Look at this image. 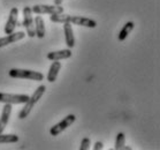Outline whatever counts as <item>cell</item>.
<instances>
[{"mask_svg": "<svg viewBox=\"0 0 160 150\" xmlns=\"http://www.w3.org/2000/svg\"><path fill=\"white\" fill-rule=\"evenodd\" d=\"M63 0H54V5H61Z\"/></svg>", "mask_w": 160, "mask_h": 150, "instance_id": "21", "label": "cell"}, {"mask_svg": "<svg viewBox=\"0 0 160 150\" xmlns=\"http://www.w3.org/2000/svg\"><path fill=\"white\" fill-rule=\"evenodd\" d=\"M134 27H135V23L132 22V21H128V22L122 27V29L120 30V33H119V35H118V39L120 40V42H123V40L128 37V35L132 31Z\"/></svg>", "mask_w": 160, "mask_h": 150, "instance_id": "15", "label": "cell"}, {"mask_svg": "<svg viewBox=\"0 0 160 150\" xmlns=\"http://www.w3.org/2000/svg\"><path fill=\"white\" fill-rule=\"evenodd\" d=\"M75 120H76L75 114H68V116H66L60 122L55 124L53 127H51V129H50V134H51L52 136L59 135L60 133H62L63 131H65L66 128H68L70 125H73L74 122H75Z\"/></svg>", "mask_w": 160, "mask_h": 150, "instance_id": "5", "label": "cell"}, {"mask_svg": "<svg viewBox=\"0 0 160 150\" xmlns=\"http://www.w3.org/2000/svg\"><path fill=\"white\" fill-rule=\"evenodd\" d=\"M124 143H126V135H124V133H122V132L118 133L117 140H115V150L123 149Z\"/></svg>", "mask_w": 160, "mask_h": 150, "instance_id": "18", "label": "cell"}, {"mask_svg": "<svg viewBox=\"0 0 160 150\" xmlns=\"http://www.w3.org/2000/svg\"><path fill=\"white\" fill-rule=\"evenodd\" d=\"M33 24H35V33H36L37 38H44L46 35V29H45V22L44 18L39 15H37L36 18H33Z\"/></svg>", "mask_w": 160, "mask_h": 150, "instance_id": "13", "label": "cell"}, {"mask_svg": "<svg viewBox=\"0 0 160 150\" xmlns=\"http://www.w3.org/2000/svg\"><path fill=\"white\" fill-rule=\"evenodd\" d=\"M102 148H104V144H102V142H100V141H97V142L95 143V146H93V149L95 150H102Z\"/></svg>", "mask_w": 160, "mask_h": 150, "instance_id": "20", "label": "cell"}, {"mask_svg": "<svg viewBox=\"0 0 160 150\" xmlns=\"http://www.w3.org/2000/svg\"><path fill=\"white\" fill-rule=\"evenodd\" d=\"M29 99L28 95L23 94H5L0 92V103H8V104H24Z\"/></svg>", "mask_w": 160, "mask_h": 150, "instance_id": "6", "label": "cell"}, {"mask_svg": "<svg viewBox=\"0 0 160 150\" xmlns=\"http://www.w3.org/2000/svg\"><path fill=\"white\" fill-rule=\"evenodd\" d=\"M63 33H65L66 45L68 46V49L74 48L75 46V36H74V30L73 27H72V23H63Z\"/></svg>", "mask_w": 160, "mask_h": 150, "instance_id": "12", "label": "cell"}, {"mask_svg": "<svg viewBox=\"0 0 160 150\" xmlns=\"http://www.w3.org/2000/svg\"><path fill=\"white\" fill-rule=\"evenodd\" d=\"M61 70V62H59V60H54V61L52 62V65L50 66V70H48V82H54L57 79H58V74Z\"/></svg>", "mask_w": 160, "mask_h": 150, "instance_id": "14", "label": "cell"}, {"mask_svg": "<svg viewBox=\"0 0 160 150\" xmlns=\"http://www.w3.org/2000/svg\"><path fill=\"white\" fill-rule=\"evenodd\" d=\"M45 91H46V87H45L44 84H40L39 87L33 91L32 95L29 96V99L24 103L23 109H22V110L20 111V113H18V118H20V119H24V118H27L29 116V113L33 109V106L36 105V103H38V101L43 97Z\"/></svg>", "mask_w": 160, "mask_h": 150, "instance_id": "1", "label": "cell"}, {"mask_svg": "<svg viewBox=\"0 0 160 150\" xmlns=\"http://www.w3.org/2000/svg\"><path fill=\"white\" fill-rule=\"evenodd\" d=\"M32 13L36 15H42V14H60L63 13L65 8L62 7L61 5H35L31 7Z\"/></svg>", "mask_w": 160, "mask_h": 150, "instance_id": "3", "label": "cell"}, {"mask_svg": "<svg viewBox=\"0 0 160 150\" xmlns=\"http://www.w3.org/2000/svg\"><path fill=\"white\" fill-rule=\"evenodd\" d=\"M12 104H8L6 103L2 107V112H1V116H0V133H4L5 128L7 127L8 121H9V118H11L12 114Z\"/></svg>", "mask_w": 160, "mask_h": 150, "instance_id": "10", "label": "cell"}, {"mask_svg": "<svg viewBox=\"0 0 160 150\" xmlns=\"http://www.w3.org/2000/svg\"><path fill=\"white\" fill-rule=\"evenodd\" d=\"M18 9L16 7H13L11 9V12H9L7 22H6L4 28V31L6 35L14 33L15 28L18 27Z\"/></svg>", "mask_w": 160, "mask_h": 150, "instance_id": "7", "label": "cell"}, {"mask_svg": "<svg viewBox=\"0 0 160 150\" xmlns=\"http://www.w3.org/2000/svg\"><path fill=\"white\" fill-rule=\"evenodd\" d=\"M9 76L14 79H24V80L31 81H43L44 74L40 72H35V70H20V68H12L8 72Z\"/></svg>", "mask_w": 160, "mask_h": 150, "instance_id": "2", "label": "cell"}, {"mask_svg": "<svg viewBox=\"0 0 160 150\" xmlns=\"http://www.w3.org/2000/svg\"><path fill=\"white\" fill-rule=\"evenodd\" d=\"M69 16L70 15H67V14H63V13H60V14H52L50 16V20H51V22L53 23H63L66 22H69Z\"/></svg>", "mask_w": 160, "mask_h": 150, "instance_id": "16", "label": "cell"}, {"mask_svg": "<svg viewBox=\"0 0 160 150\" xmlns=\"http://www.w3.org/2000/svg\"><path fill=\"white\" fill-rule=\"evenodd\" d=\"M73 55V52L70 49H66V50H59V51H52L48 53V60H65V59H69Z\"/></svg>", "mask_w": 160, "mask_h": 150, "instance_id": "11", "label": "cell"}, {"mask_svg": "<svg viewBox=\"0 0 160 150\" xmlns=\"http://www.w3.org/2000/svg\"><path fill=\"white\" fill-rule=\"evenodd\" d=\"M27 35L24 31H18V33L8 34L7 36L1 37V38H0V48H4V46H7V45H9V44L16 43V42H18V40L23 39Z\"/></svg>", "mask_w": 160, "mask_h": 150, "instance_id": "9", "label": "cell"}, {"mask_svg": "<svg viewBox=\"0 0 160 150\" xmlns=\"http://www.w3.org/2000/svg\"><path fill=\"white\" fill-rule=\"evenodd\" d=\"M18 141V136L16 134H4L0 133V144L1 143H16Z\"/></svg>", "mask_w": 160, "mask_h": 150, "instance_id": "17", "label": "cell"}, {"mask_svg": "<svg viewBox=\"0 0 160 150\" xmlns=\"http://www.w3.org/2000/svg\"><path fill=\"white\" fill-rule=\"evenodd\" d=\"M90 146H91V141L89 137H84L82 140V142H81V146H80V150H89L90 149Z\"/></svg>", "mask_w": 160, "mask_h": 150, "instance_id": "19", "label": "cell"}, {"mask_svg": "<svg viewBox=\"0 0 160 150\" xmlns=\"http://www.w3.org/2000/svg\"><path fill=\"white\" fill-rule=\"evenodd\" d=\"M22 26L26 28L28 37L33 38V37L36 36L35 24H33V18H32V11H31V7H29V6H26V7L23 8V22H22Z\"/></svg>", "mask_w": 160, "mask_h": 150, "instance_id": "4", "label": "cell"}, {"mask_svg": "<svg viewBox=\"0 0 160 150\" xmlns=\"http://www.w3.org/2000/svg\"><path fill=\"white\" fill-rule=\"evenodd\" d=\"M69 23L72 24H75V26H80V27H85V28H96L97 27V22L95 20L89 18H85V16H69Z\"/></svg>", "mask_w": 160, "mask_h": 150, "instance_id": "8", "label": "cell"}]
</instances>
